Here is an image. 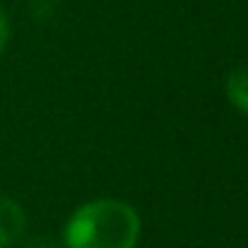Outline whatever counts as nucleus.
<instances>
[{"label":"nucleus","instance_id":"20e7f679","mask_svg":"<svg viewBox=\"0 0 248 248\" xmlns=\"http://www.w3.org/2000/svg\"><path fill=\"white\" fill-rule=\"evenodd\" d=\"M7 39H10V22H7L5 12L0 10V56H2V51L7 46Z\"/></svg>","mask_w":248,"mask_h":248},{"label":"nucleus","instance_id":"7ed1b4c3","mask_svg":"<svg viewBox=\"0 0 248 248\" xmlns=\"http://www.w3.org/2000/svg\"><path fill=\"white\" fill-rule=\"evenodd\" d=\"M227 96L229 101L248 116V68H239L227 80Z\"/></svg>","mask_w":248,"mask_h":248},{"label":"nucleus","instance_id":"f03ea898","mask_svg":"<svg viewBox=\"0 0 248 248\" xmlns=\"http://www.w3.org/2000/svg\"><path fill=\"white\" fill-rule=\"evenodd\" d=\"M24 227H27V217L22 207L15 200L0 195V248L17 244L24 234Z\"/></svg>","mask_w":248,"mask_h":248},{"label":"nucleus","instance_id":"f257e3e1","mask_svg":"<svg viewBox=\"0 0 248 248\" xmlns=\"http://www.w3.org/2000/svg\"><path fill=\"white\" fill-rule=\"evenodd\" d=\"M140 239L138 212L121 200H92L75 210L65 224L68 248H135Z\"/></svg>","mask_w":248,"mask_h":248},{"label":"nucleus","instance_id":"39448f33","mask_svg":"<svg viewBox=\"0 0 248 248\" xmlns=\"http://www.w3.org/2000/svg\"><path fill=\"white\" fill-rule=\"evenodd\" d=\"M27 248H56V246H53L51 241H41V239H39V241H34V244H29V246H27Z\"/></svg>","mask_w":248,"mask_h":248}]
</instances>
